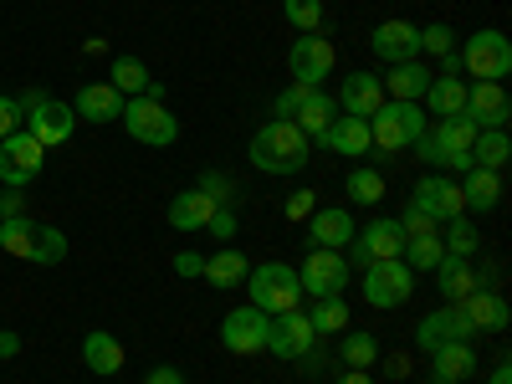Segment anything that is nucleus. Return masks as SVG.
<instances>
[{
	"mask_svg": "<svg viewBox=\"0 0 512 384\" xmlns=\"http://www.w3.org/2000/svg\"><path fill=\"white\" fill-rule=\"evenodd\" d=\"M333 118H338V98H328L323 88H313V93L303 98V108L292 113V123L308 134V144H323V134H328Z\"/></svg>",
	"mask_w": 512,
	"mask_h": 384,
	"instance_id": "nucleus-27",
	"label": "nucleus"
},
{
	"mask_svg": "<svg viewBox=\"0 0 512 384\" xmlns=\"http://www.w3.org/2000/svg\"><path fill=\"white\" fill-rule=\"evenodd\" d=\"M67 256V236L57 226H36V246H31V267H57Z\"/></svg>",
	"mask_w": 512,
	"mask_h": 384,
	"instance_id": "nucleus-40",
	"label": "nucleus"
},
{
	"mask_svg": "<svg viewBox=\"0 0 512 384\" xmlns=\"http://www.w3.org/2000/svg\"><path fill=\"white\" fill-rule=\"evenodd\" d=\"M436 287H441V303H466V297H472L477 287H482V277L472 272V256H441V262H436Z\"/></svg>",
	"mask_w": 512,
	"mask_h": 384,
	"instance_id": "nucleus-20",
	"label": "nucleus"
},
{
	"mask_svg": "<svg viewBox=\"0 0 512 384\" xmlns=\"http://www.w3.org/2000/svg\"><path fill=\"white\" fill-rule=\"evenodd\" d=\"M425 128H431V113H425L420 103H395V98H384L374 113H369V139L379 154H400L410 149Z\"/></svg>",
	"mask_w": 512,
	"mask_h": 384,
	"instance_id": "nucleus-3",
	"label": "nucleus"
},
{
	"mask_svg": "<svg viewBox=\"0 0 512 384\" xmlns=\"http://www.w3.org/2000/svg\"><path fill=\"white\" fill-rule=\"evenodd\" d=\"M267 313L262 308H231L226 318H221V344L236 354V359H251V354H267Z\"/></svg>",
	"mask_w": 512,
	"mask_h": 384,
	"instance_id": "nucleus-14",
	"label": "nucleus"
},
{
	"mask_svg": "<svg viewBox=\"0 0 512 384\" xmlns=\"http://www.w3.org/2000/svg\"><path fill=\"white\" fill-rule=\"evenodd\" d=\"M338 384H374V379H369V369H344V374H338Z\"/></svg>",
	"mask_w": 512,
	"mask_h": 384,
	"instance_id": "nucleus-54",
	"label": "nucleus"
},
{
	"mask_svg": "<svg viewBox=\"0 0 512 384\" xmlns=\"http://www.w3.org/2000/svg\"><path fill=\"white\" fill-rule=\"evenodd\" d=\"M466 318H472V333H507V318H512V308H507V297L502 292H487V287H477L472 297H466Z\"/></svg>",
	"mask_w": 512,
	"mask_h": 384,
	"instance_id": "nucleus-26",
	"label": "nucleus"
},
{
	"mask_svg": "<svg viewBox=\"0 0 512 384\" xmlns=\"http://www.w3.org/2000/svg\"><path fill=\"white\" fill-rule=\"evenodd\" d=\"M425 113H436V118H451L466 108V82L461 77H431V88H425Z\"/></svg>",
	"mask_w": 512,
	"mask_h": 384,
	"instance_id": "nucleus-32",
	"label": "nucleus"
},
{
	"mask_svg": "<svg viewBox=\"0 0 512 384\" xmlns=\"http://www.w3.org/2000/svg\"><path fill=\"white\" fill-rule=\"evenodd\" d=\"M313 210H318V195H313V190H297V195L287 200V221H308Z\"/></svg>",
	"mask_w": 512,
	"mask_h": 384,
	"instance_id": "nucleus-49",
	"label": "nucleus"
},
{
	"mask_svg": "<svg viewBox=\"0 0 512 384\" xmlns=\"http://www.w3.org/2000/svg\"><path fill=\"white\" fill-rule=\"evenodd\" d=\"M175 272H180V277H205V256H200V251H180V256H175Z\"/></svg>",
	"mask_w": 512,
	"mask_h": 384,
	"instance_id": "nucleus-51",
	"label": "nucleus"
},
{
	"mask_svg": "<svg viewBox=\"0 0 512 384\" xmlns=\"http://www.w3.org/2000/svg\"><path fill=\"white\" fill-rule=\"evenodd\" d=\"M6 216H26L21 190H0V221H6Z\"/></svg>",
	"mask_w": 512,
	"mask_h": 384,
	"instance_id": "nucleus-52",
	"label": "nucleus"
},
{
	"mask_svg": "<svg viewBox=\"0 0 512 384\" xmlns=\"http://www.w3.org/2000/svg\"><path fill=\"white\" fill-rule=\"evenodd\" d=\"M205 231H210V236H216L221 246H231V236H236V210H226V205H221V210H216V216H210V221H205Z\"/></svg>",
	"mask_w": 512,
	"mask_h": 384,
	"instance_id": "nucleus-46",
	"label": "nucleus"
},
{
	"mask_svg": "<svg viewBox=\"0 0 512 384\" xmlns=\"http://www.w3.org/2000/svg\"><path fill=\"white\" fill-rule=\"evenodd\" d=\"M246 292H251V308H262L267 318L272 313H292L303 303V282H297V267L287 262H262L246 272Z\"/></svg>",
	"mask_w": 512,
	"mask_h": 384,
	"instance_id": "nucleus-4",
	"label": "nucleus"
},
{
	"mask_svg": "<svg viewBox=\"0 0 512 384\" xmlns=\"http://www.w3.org/2000/svg\"><path fill=\"white\" fill-rule=\"evenodd\" d=\"M123 128L134 144H149V149H169L180 139V118L169 113L159 98H128L123 103Z\"/></svg>",
	"mask_w": 512,
	"mask_h": 384,
	"instance_id": "nucleus-5",
	"label": "nucleus"
},
{
	"mask_svg": "<svg viewBox=\"0 0 512 384\" xmlns=\"http://www.w3.org/2000/svg\"><path fill=\"white\" fill-rule=\"evenodd\" d=\"M461 113L472 118L477 128H507L512 98H507L502 82H472V88H466V108H461Z\"/></svg>",
	"mask_w": 512,
	"mask_h": 384,
	"instance_id": "nucleus-17",
	"label": "nucleus"
},
{
	"mask_svg": "<svg viewBox=\"0 0 512 384\" xmlns=\"http://www.w3.org/2000/svg\"><path fill=\"white\" fill-rule=\"evenodd\" d=\"M415 272L400 262V256H390V262H374V267H364V277H359V287H364V303L369 308H400V303H410L415 297Z\"/></svg>",
	"mask_w": 512,
	"mask_h": 384,
	"instance_id": "nucleus-6",
	"label": "nucleus"
},
{
	"mask_svg": "<svg viewBox=\"0 0 512 384\" xmlns=\"http://www.w3.org/2000/svg\"><path fill=\"white\" fill-rule=\"evenodd\" d=\"M344 369H369L379 359V338L374 333H344V349H338Z\"/></svg>",
	"mask_w": 512,
	"mask_h": 384,
	"instance_id": "nucleus-41",
	"label": "nucleus"
},
{
	"mask_svg": "<svg viewBox=\"0 0 512 384\" xmlns=\"http://www.w3.org/2000/svg\"><path fill=\"white\" fill-rule=\"evenodd\" d=\"M487 384H512V364H507V354L492 364V379H487Z\"/></svg>",
	"mask_w": 512,
	"mask_h": 384,
	"instance_id": "nucleus-53",
	"label": "nucleus"
},
{
	"mask_svg": "<svg viewBox=\"0 0 512 384\" xmlns=\"http://www.w3.org/2000/svg\"><path fill=\"white\" fill-rule=\"evenodd\" d=\"M441 344H472V318H466L461 303H441L436 313H425L415 323V349L420 354H431Z\"/></svg>",
	"mask_w": 512,
	"mask_h": 384,
	"instance_id": "nucleus-12",
	"label": "nucleus"
},
{
	"mask_svg": "<svg viewBox=\"0 0 512 384\" xmlns=\"http://www.w3.org/2000/svg\"><path fill=\"white\" fill-rule=\"evenodd\" d=\"M405 251V231H400V221L395 216H379V221H369V226H359L354 231V241L344 246V256H349V267H374V262H390V256H400Z\"/></svg>",
	"mask_w": 512,
	"mask_h": 384,
	"instance_id": "nucleus-8",
	"label": "nucleus"
},
{
	"mask_svg": "<svg viewBox=\"0 0 512 384\" xmlns=\"http://www.w3.org/2000/svg\"><path fill=\"white\" fill-rule=\"evenodd\" d=\"M344 190H349V200H359V205H379V200H384V175H379V169H369V164H354L349 180H344Z\"/></svg>",
	"mask_w": 512,
	"mask_h": 384,
	"instance_id": "nucleus-39",
	"label": "nucleus"
},
{
	"mask_svg": "<svg viewBox=\"0 0 512 384\" xmlns=\"http://www.w3.org/2000/svg\"><path fill=\"white\" fill-rule=\"evenodd\" d=\"M395 221H400V231H405V236H436V231H441V226H436L431 216H425L420 205H405V210H400Z\"/></svg>",
	"mask_w": 512,
	"mask_h": 384,
	"instance_id": "nucleus-45",
	"label": "nucleus"
},
{
	"mask_svg": "<svg viewBox=\"0 0 512 384\" xmlns=\"http://www.w3.org/2000/svg\"><path fill=\"white\" fill-rule=\"evenodd\" d=\"M31 246H36V221L31 216H6V221H0V251H6V256L31 262Z\"/></svg>",
	"mask_w": 512,
	"mask_h": 384,
	"instance_id": "nucleus-34",
	"label": "nucleus"
},
{
	"mask_svg": "<svg viewBox=\"0 0 512 384\" xmlns=\"http://www.w3.org/2000/svg\"><path fill=\"white\" fill-rule=\"evenodd\" d=\"M323 149L344 154V159H359V154H369V149H374V139H369V118L338 113V118L328 123V134H323Z\"/></svg>",
	"mask_w": 512,
	"mask_h": 384,
	"instance_id": "nucleus-22",
	"label": "nucleus"
},
{
	"mask_svg": "<svg viewBox=\"0 0 512 384\" xmlns=\"http://www.w3.org/2000/svg\"><path fill=\"white\" fill-rule=\"evenodd\" d=\"M246 159H251V169H262V175H297V169H308L313 144L292 118H272L251 134Z\"/></svg>",
	"mask_w": 512,
	"mask_h": 384,
	"instance_id": "nucleus-1",
	"label": "nucleus"
},
{
	"mask_svg": "<svg viewBox=\"0 0 512 384\" xmlns=\"http://www.w3.org/2000/svg\"><path fill=\"white\" fill-rule=\"evenodd\" d=\"M82 364H88L93 374H103V379H113V374L123 369V344H118L113 333L93 328L88 338H82Z\"/></svg>",
	"mask_w": 512,
	"mask_h": 384,
	"instance_id": "nucleus-30",
	"label": "nucleus"
},
{
	"mask_svg": "<svg viewBox=\"0 0 512 384\" xmlns=\"http://www.w3.org/2000/svg\"><path fill=\"white\" fill-rule=\"evenodd\" d=\"M282 16H287L297 31H323V21H328L323 0H282Z\"/></svg>",
	"mask_w": 512,
	"mask_h": 384,
	"instance_id": "nucleus-43",
	"label": "nucleus"
},
{
	"mask_svg": "<svg viewBox=\"0 0 512 384\" xmlns=\"http://www.w3.org/2000/svg\"><path fill=\"white\" fill-rule=\"evenodd\" d=\"M338 67V52H333V41L323 31H303L292 41V52H287V72L292 82H303V88H323V77Z\"/></svg>",
	"mask_w": 512,
	"mask_h": 384,
	"instance_id": "nucleus-10",
	"label": "nucleus"
},
{
	"mask_svg": "<svg viewBox=\"0 0 512 384\" xmlns=\"http://www.w3.org/2000/svg\"><path fill=\"white\" fill-rule=\"evenodd\" d=\"M436 384H472V379H436Z\"/></svg>",
	"mask_w": 512,
	"mask_h": 384,
	"instance_id": "nucleus-57",
	"label": "nucleus"
},
{
	"mask_svg": "<svg viewBox=\"0 0 512 384\" xmlns=\"http://www.w3.org/2000/svg\"><path fill=\"white\" fill-rule=\"evenodd\" d=\"M16 349H21V338L16 333H0V359H11Z\"/></svg>",
	"mask_w": 512,
	"mask_h": 384,
	"instance_id": "nucleus-55",
	"label": "nucleus"
},
{
	"mask_svg": "<svg viewBox=\"0 0 512 384\" xmlns=\"http://www.w3.org/2000/svg\"><path fill=\"white\" fill-rule=\"evenodd\" d=\"M41 169H47V149L26 128H16L11 139H0V190H26Z\"/></svg>",
	"mask_w": 512,
	"mask_h": 384,
	"instance_id": "nucleus-9",
	"label": "nucleus"
},
{
	"mask_svg": "<svg viewBox=\"0 0 512 384\" xmlns=\"http://www.w3.org/2000/svg\"><path fill=\"white\" fill-rule=\"evenodd\" d=\"M369 52H374L384 67H395V62H415V57H420V26H410L405 16L379 21V26L369 31Z\"/></svg>",
	"mask_w": 512,
	"mask_h": 384,
	"instance_id": "nucleus-16",
	"label": "nucleus"
},
{
	"mask_svg": "<svg viewBox=\"0 0 512 384\" xmlns=\"http://www.w3.org/2000/svg\"><path fill=\"white\" fill-rule=\"evenodd\" d=\"M446 256V246H441V231L436 236H405V251H400V262L420 277V272H436V262Z\"/></svg>",
	"mask_w": 512,
	"mask_h": 384,
	"instance_id": "nucleus-35",
	"label": "nucleus"
},
{
	"mask_svg": "<svg viewBox=\"0 0 512 384\" xmlns=\"http://www.w3.org/2000/svg\"><path fill=\"white\" fill-rule=\"evenodd\" d=\"M410 205H420L425 216H431L436 226H446V221H456V216H466V200H461V185L451 180V175H425V180H415V190H410Z\"/></svg>",
	"mask_w": 512,
	"mask_h": 384,
	"instance_id": "nucleus-15",
	"label": "nucleus"
},
{
	"mask_svg": "<svg viewBox=\"0 0 512 384\" xmlns=\"http://www.w3.org/2000/svg\"><path fill=\"white\" fill-rule=\"evenodd\" d=\"M354 216H349V210L344 205H323V210H313V216H308V251H344L349 241H354Z\"/></svg>",
	"mask_w": 512,
	"mask_h": 384,
	"instance_id": "nucleus-18",
	"label": "nucleus"
},
{
	"mask_svg": "<svg viewBox=\"0 0 512 384\" xmlns=\"http://www.w3.org/2000/svg\"><path fill=\"white\" fill-rule=\"evenodd\" d=\"M195 190H205L216 205H226V210H236L241 205V185L231 180V175H221V169H205V175L195 180Z\"/></svg>",
	"mask_w": 512,
	"mask_h": 384,
	"instance_id": "nucleus-42",
	"label": "nucleus"
},
{
	"mask_svg": "<svg viewBox=\"0 0 512 384\" xmlns=\"http://www.w3.org/2000/svg\"><path fill=\"white\" fill-rule=\"evenodd\" d=\"M144 384H190V379H185V369H175V364H154V369L144 374Z\"/></svg>",
	"mask_w": 512,
	"mask_h": 384,
	"instance_id": "nucleus-50",
	"label": "nucleus"
},
{
	"mask_svg": "<svg viewBox=\"0 0 512 384\" xmlns=\"http://www.w3.org/2000/svg\"><path fill=\"white\" fill-rule=\"evenodd\" d=\"M123 93L113 88V82H88V88H77V98H72V113L82 118V123H113V118H123Z\"/></svg>",
	"mask_w": 512,
	"mask_h": 384,
	"instance_id": "nucleus-19",
	"label": "nucleus"
},
{
	"mask_svg": "<svg viewBox=\"0 0 512 384\" xmlns=\"http://www.w3.org/2000/svg\"><path fill=\"white\" fill-rule=\"evenodd\" d=\"M313 344H318V333H313V323H308L303 308L272 313V323H267V354L297 364V359H308V354H313Z\"/></svg>",
	"mask_w": 512,
	"mask_h": 384,
	"instance_id": "nucleus-13",
	"label": "nucleus"
},
{
	"mask_svg": "<svg viewBox=\"0 0 512 384\" xmlns=\"http://www.w3.org/2000/svg\"><path fill=\"white\" fill-rule=\"evenodd\" d=\"M456 57H461V72H472L477 82H502L512 72V41L502 31H472Z\"/></svg>",
	"mask_w": 512,
	"mask_h": 384,
	"instance_id": "nucleus-7",
	"label": "nucleus"
},
{
	"mask_svg": "<svg viewBox=\"0 0 512 384\" xmlns=\"http://www.w3.org/2000/svg\"><path fill=\"white\" fill-rule=\"evenodd\" d=\"M431 134H436V144H441V149H451V154H466V159H472V144H477L482 128H477L472 118H466V113H451V118H436Z\"/></svg>",
	"mask_w": 512,
	"mask_h": 384,
	"instance_id": "nucleus-31",
	"label": "nucleus"
},
{
	"mask_svg": "<svg viewBox=\"0 0 512 384\" xmlns=\"http://www.w3.org/2000/svg\"><path fill=\"white\" fill-rule=\"evenodd\" d=\"M379 103H384V82H379V72H349V77H344V88H338V113L369 118Z\"/></svg>",
	"mask_w": 512,
	"mask_h": 384,
	"instance_id": "nucleus-21",
	"label": "nucleus"
},
{
	"mask_svg": "<svg viewBox=\"0 0 512 384\" xmlns=\"http://www.w3.org/2000/svg\"><path fill=\"white\" fill-rule=\"evenodd\" d=\"M441 246H446L451 256H472V251L482 246L477 221H472V216H456V221H446V226H441Z\"/></svg>",
	"mask_w": 512,
	"mask_h": 384,
	"instance_id": "nucleus-38",
	"label": "nucleus"
},
{
	"mask_svg": "<svg viewBox=\"0 0 512 384\" xmlns=\"http://www.w3.org/2000/svg\"><path fill=\"white\" fill-rule=\"evenodd\" d=\"M16 128H21V103L11 93H0V139H11Z\"/></svg>",
	"mask_w": 512,
	"mask_h": 384,
	"instance_id": "nucleus-48",
	"label": "nucleus"
},
{
	"mask_svg": "<svg viewBox=\"0 0 512 384\" xmlns=\"http://www.w3.org/2000/svg\"><path fill=\"white\" fill-rule=\"evenodd\" d=\"M384 374H390V379H405V374H410V359H390V364H384Z\"/></svg>",
	"mask_w": 512,
	"mask_h": 384,
	"instance_id": "nucleus-56",
	"label": "nucleus"
},
{
	"mask_svg": "<svg viewBox=\"0 0 512 384\" xmlns=\"http://www.w3.org/2000/svg\"><path fill=\"white\" fill-rule=\"evenodd\" d=\"M431 77H436V72L420 67V57H415V62H395L379 82H384V98H395V103H420L425 88H431Z\"/></svg>",
	"mask_w": 512,
	"mask_h": 384,
	"instance_id": "nucleus-23",
	"label": "nucleus"
},
{
	"mask_svg": "<svg viewBox=\"0 0 512 384\" xmlns=\"http://www.w3.org/2000/svg\"><path fill=\"white\" fill-rule=\"evenodd\" d=\"M425 359H431V374L436 379H472L482 369V359H477L472 344H441V349H431Z\"/></svg>",
	"mask_w": 512,
	"mask_h": 384,
	"instance_id": "nucleus-29",
	"label": "nucleus"
},
{
	"mask_svg": "<svg viewBox=\"0 0 512 384\" xmlns=\"http://www.w3.org/2000/svg\"><path fill=\"white\" fill-rule=\"evenodd\" d=\"M246 272H251V262L241 256V246H221L216 256H205V282L221 287V292L246 287Z\"/></svg>",
	"mask_w": 512,
	"mask_h": 384,
	"instance_id": "nucleus-28",
	"label": "nucleus"
},
{
	"mask_svg": "<svg viewBox=\"0 0 512 384\" xmlns=\"http://www.w3.org/2000/svg\"><path fill=\"white\" fill-rule=\"evenodd\" d=\"M108 82H113L123 98H144L154 77H149V67H144L139 57H113V77H108Z\"/></svg>",
	"mask_w": 512,
	"mask_h": 384,
	"instance_id": "nucleus-36",
	"label": "nucleus"
},
{
	"mask_svg": "<svg viewBox=\"0 0 512 384\" xmlns=\"http://www.w3.org/2000/svg\"><path fill=\"white\" fill-rule=\"evenodd\" d=\"M16 103H21V128L41 149H62L72 139V123H77L72 103H57L47 88H26Z\"/></svg>",
	"mask_w": 512,
	"mask_h": 384,
	"instance_id": "nucleus-2",
	"label": "nucleus"
},
{
	"mask_svg": "<svg viewBox=\"0 0 512 384\" xmlns=\"http://www.w3.org/2000/svg\"><path fill=\"white\" fill-rule=\"evenodd\" d=\"M354 267H349V256L344 251H308V262L297 267V282H303V297H344Z\"/></svg>",
	"mask_w": 512,
	"mask_h": 384,
	"instance_id": "nucleus-11",
	"label": "nucleus"
},
{
	"mask_svg": "<svg viewBox=\"0 0 512 384\" xmlns=\"http://www.w3.org/2000/svg\"><path fill=\"white\" fill-rule=\"evenodd\" d=\"M420 52H431V57H451V52H456V31H451L446 21L420 26Z\"/></svg>",
	"mask_w": 512,
	"mask_h": 384,
	"instance_id": "nucleus-44",
	"label": "nucleus"
},
{
	"mask_svg": "<svg viewBox=\"0 0 512 384\" xmlns=\"http://www.w3.org/2000/svg\"><path fill=\"white\" fill-rule=\"evenodd\" d=\"M216 200H210L205 190H180L175 200H169V210H164V216H169V226H175V231H185V236H195V231H205V221L210 216H216Z\"/></svg>",
	"mask_w": 512,
	"mask_h": 384,
	"instance_id": "nucleus-25",
	"label": "nucleus"
},
{
	"mask_svg": "<svg viewBox=\"0 0 512 384\" xmlns=\"http://www.w3.org/2000/svg\"><path fill=\"white\" fill-rule=\"evenodd\" d=\"M456 185H461V200H466V216H472V210H477V216H487V210L502 205V175H497V169H477L472 164Z\"/></svg>",
	"mask_w": 512,
	"mask_h": 384,
	"instance_id": "nucleus-24",
	"label": "nucleus"
},
{
	"mask_svg": "<svg viewBox=\"0 0 512 384\" xmlns=\"http://www.w3.org/2000/svg\"><path fill=\"white\" fill-rule=\"evenodd\" d=\"M507 159H512V139H507V128H482L477 134V144H472V164L477 169H507Z\"/></svg>",
	"mask_w": 512,
	"mask_h": 384,
	"instance_id": "nucleus-33",
	"label": "nucleus"
},
{
	"mask_svg": "<svg viewBox=\"0 0 512 384\" xmlns=\"http://www.w3.org/2000/svg\"><path fill=\"white\" fill-rule=\"evenodd\" d=\"M308 323H313L318 338H323V333H344V328H349V303H344V297H313Z\"/></svg>",
	"mask_w": 512,
	"mask_h": 384,
	"instance_id": "nucleus-37",
	"label": "nucleus"
},
{
	"mask_svg": "<svg viewBox=\"0 0 512 384\" xmlns=\"http://www.w3.org/2000/svg\"><path fill=\"white\" fill-rule=\"evenodd\" d=\"M313 88H303V82H292V88H282L277 93V118H292L297 108H303V98H308Z\"/></svg>",
	"mask_w": 512,
	"mask_h": 384,
	"instance_id": "nucleus-47",
	"label": "nucleus"
}]
</instances>
